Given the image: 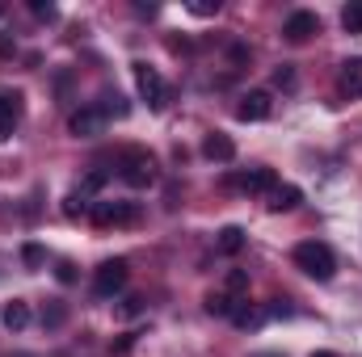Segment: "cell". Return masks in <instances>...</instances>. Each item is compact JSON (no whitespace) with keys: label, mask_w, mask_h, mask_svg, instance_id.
Returning <instances> with one entry per match:
<instances>
[{"label":"cell","mask_w":362,"mask_h":357,"mask_svg":"<svg viewBox=\"0 0 362 357\" xmlns=\"http://www.w3.org/2000/svg\"><path fill=\"white\" fill-rule=\"evenodd\" d=\"M118 177L131 189H148L156 181V156L148 147H122L118 152Z\"/></svg>","instance_id":"6da1fadb"},{"label":"cell","mask_w":362,"mask_h":357,"mask_svg":"<svg viewBox=\"0 0 362 357\" xmlns=\"http://www.w3.org/2000/svg\"><path fill=\"white\" fill-rule=\"evenodd\" d=\"M295 265L303 269L308 277H316V282H329V277L337 273V257H333L329 244H320V240H303V244H295Z\"/></svg>","instance_id":"7a4b0ae2"},{"label":"cell","mask_w":362,"mask_h":357,"mask_svg":"<svg viewBox=\"0 0 362 357\" xmlns=\"http://www.w3.org/2000/svg\"><path fill=\"white\" fill-rule=\"evenodd\" d=\"M135 85H139V97L148 101V109H165V105H169V85L160 80V72H156V68L135 63Z\"/></svg>","instance_id":"3957f363"},{"label":"cell","mask_w":362,"mask_h":357,"mask_svg":"<svg viewBox=\"0 0 362 357\" xmlns=\"http://www.w3.org/2000/svg\"><path fill=\"white\" fill-rule=\"evenodd\" d=\"M105 122H110V114H105L101 105H81V109L68 118V131H72L76 139H97V135H105Z\"/></svg>","instance_id":"277c9868"},{"label":"cell","mask_w":362,"mask_h":357,"mask_svg":"<svg viewBox=\"0 0 362 357\" xmlns=\"http://www.w3.org/2000/svg\"><path fill=\"white\" fill-rule=\"evenodd\" d=\"M139 219L135 202H93V223L97 227H131Z\"/></svg>","instance_id":"5b68a950"},{"label":"cell","mask_w":362,"mask_h":357,"mask_svg":"<svg viewBox=\"0 0 362 357\" xmlns=\"http://www.w3.org/2000/svg\"><path fill=\"white\" fill-rule=\"evenodd\" d=\"M127 286V261H101L93 273V294L97 298H114Z\"/></svg>","instance_id":"8992f818"},{"label":"cell","mask_w":362,"mask_h":357,"mask_svg":"<svg viewBox=\"0 0 362 357\" xmlns=\"http://www.w3.org/2000/svg\"><path fill=\"white\" fill-rule=\"evenodd\" d=\"M282 34H286V42H308L312 34H320V17H316V13H308V8H299V13H291V17H286Z\"/></svg>","instance_id":"52a82bcc"},{"label":"cell","mask_w":362,"mask_h":357,"mask_svg":"<svg viewBox=\"0 0 362 357\" xmlns=\"http://www.w3.org/2000/svg\"><path fill=\"white\" fill-rule=\"evenodd\" d=\"M270 109H274V101H270V92H249V97H240V105H236V118L240 122H266L270 118Z\"/></svg>","instance_id":"ba28073f"},{"label":"cell","mask_w":362,"mask_h":357,"mask_svg":"<svg viewBox=\"0 0 362 357\" xmlns=\"http://www.w3.org/2000/svg\"><path fill=\"white\" fill-rule=\"evenodd\" d=\"M25 97L21 92H0V139H8L13 131H17V122H21V105Z\"/></svg>","instance_id":"9c48e42d"},{"label":"cell","mask_w":362,"mask_h":357,"mask_svg":"<svg viewBox=\"0 0 362 357\" xmlns=\"http://www.w3.org/2000/svg\"><path fill=\"white\" fill-rule=\"evenodd\" d=\"M202 156H206V160H219V164H228V160L236 156V143H232L228 135H219V131H211V135L202 139Z\"/></svg>","instance_id":"30bf717a"},{"label":"cell","mask_w":362,"mask_h":357,"mask_svg":"<svg viewBox=\"0 0 362 357\" xmlns=\"http://www.w3.org/2000/svg\"><path fill=\"white\" fill-rule=\"evenodd\" d=\"M240 189H245V193H266V198H270L274 189H278V177H274L270 169H249V173L240 177Z\"/></svg>","instance_id":"8fae6325"},{"label":"cell","mask_w":362,"mask_h":357,"mask_svg":"<svg viewBox=\"0 0 362 357\" xmlns=\"http://www.w3.org/2000/svg\"><path fill=\"white\" fill-rule=\"evenodd\" d=\"M337 89L346 92V97H358V92H362V59H346V63H341Z\"/></svg>","instance_id":"7c38bea8"},{"label":"cell","mask_w":362,"mask_h":357,"mask_svg":"<svg viewBox=\"0 0 362 357\" xmlns=\"http://www.w3.org/2000/svg\"><path fill=\"white\" fill-rule=\"evenodd\" d=\"M303 202V193H299V185H278L270 193V210L274 214H282V210H295Z\"/></svg>","instance_id":"4fadbf2b"},{"label":"cell","mask_w":362,"mask_h":357,"mask_svg":"<svg viewBox=\"0 0 362 357\" xmlns=\"http://www.w3.org/2000/svg\"><path fill=\"white\" fill-rule=\"evenodd\" d=\"M25 324H30V303H25V298H13V303L4 307V328H8V332H21Z\"/></svg>","instance_id":"5bb4252c"},{"label":"cell","mask_w":362,"mask_h":357,"mask_svg":"<svg viewBox=\"0 0 362 357\" xmlns=\"http://www.w3.org/2000/svg\"><path fill=\"white\" fill-rule=\"evenodd\" d=\"M240 248H245V227H223L219 231V253L223 257H236Z\"/></svg>","instance_id":"9a60e30c"},{"label":"cell","mask_w":362,"mask_h":357,"mask_svg":"<svg viewBox=\"0 0 362 357\" xmlns=\"http://www.w3.org/2000/svg\"><path fill=\"white\" fill-rule=\"evenodd\" d=\"M232 324H236V328H262V324H266V311H262V307H245V303H240V307L232 311Z\"/></svg>","instance_id":"2e32d148"},{"label":"cell","mask_w":362,"mask_h":357,"mask_svg":"<svg viewBox=\"0 0 362 357\" xmlns=\"http://www.w3.org/2000/svg\"><path fill=\"white\" fill-rule=\"evenodd\" d=\"M236 307H240V303H236L232 294H206V311H211V315H228V320H232Z\"/></svg>","instance_id":"e0dca14e"},{"label":"cell","mask_w":362,"mask_h":357,"mask_svg":"<svg viewBox=\"0 0 362 357\" xmlns=\"http://www.w3.org/2000/svg\"><path fill=\"white\" fill-rule=\"evenodd\" d=\"M341 25H346L350 34H362V0H354V4L341 8Z\"/></svg>","instance_id":"ac0fdd59"},{"label":"cell","mask_w":362,"mask_h":357,"mask_svg":"<svg viewBox=\"0 0 362 357\" xmlns=\"http://www.w3.org/2000/svg\"><path fill=\"white\" fill-rule=\"evenodd\" d=\"M101 185H105V173H89V177L81 181V189H76V193H81V198L89 202V198L97 193V189H101Z\"/></svg>","instance_id":"d6986e66"},{"label":"cell","mask_w":362,"mask_h":357,"mask_svg":"<svg viewBox=\"0 0 362 357\" xmlns=\"http://www.w3.org/2000/svg\"><path fill=\"white\" fill-rule=\"evenodd\" d=\"M85 210H89V202L72 189V193H68V202H64V214H68V219H76V214H85Z\"/></svg>","instance_id":"ffe728a7"},{"label":"cell","mask_w":362,"mask_h":357,"mask_svg":"<svg viewBox=\"0 0 362 357\" xmlns=\"http://www.w3.org/2000/svg\"><path fill=\"white\" fill-rule=\"evenodd\" d=\"M64 320H68V311H64V303H51V307H47V315H42V324H47V328H59Z\"/></svg>","instance_id":"44dd1931"},{"label":"cell","mask_w":362,"mask_h":357,"mask_svg":"<svg viewBox=\"0 0 362 357\" xmlns=\"http://www.w3.org/2000/svg\"><path fill=\"white\" fill-rule=\"evenodd\" d=\"M228 290H232V294L249 290V273H245V269H232V273H228Z\"/></svg>","instance_id":"7402d4cb"},{"label":"cell","mask_w":362,"mask_h":357,"mask_svg":"<svg viewBox=\"0 0 362 357\" xmlns=\"http://www.w3.org/2000/svg\"><path fill=\"white\" fill-rule=\"evenodd\" d=\"M189 13H198V17H215V13H219V0H194Z\"/></svg>","instance_id":"603a6c76"},{"label":"cell","mask_w":362,"mask_h":357,"mask_svg":"<svg viewBox=\"0 0 362 357\" xmlns=\"http://www.w3.org/2000/svg\"><path fill=\"white\" fill-rule=\"evenodd\" d=\"M274 85H278V89H295V72H291V63H282V68L274 72Z\"/></svg>","instance_id":"cb8c5ba5"},{"label":"cell","mask_w":362,"mask_h":357,"mask_svg":"<svg viewBox=\"0 0 362 357\" xmlns=\"http://www.w3.org/2000/svg\"><path fill=\"white\" fill-rule=\"evenodd\" d=\"M21 261H25L30 269H38L42 265V248H38V244H25V248H21Z\"/></svg>","instance_id":"d4e9b609"},{"label":"cell","mask_w":362,"mask_h":357,"mask_svg":"<svg viewBox=\"0 0 362 357\" xmlns=\"http://www.w3.org/2000/svg\"><path fill=\"white\" fill-rule=\"evenodd\" d=\"M30 13L42 17V21H55V4H42V0H30Z\"/></svg>","instance_id":"484cf974"},{"label":"cell","mask_w":362,"mask_h":357,"mask_svg":"<svg viewBox=\"0 0 362 357\" xmlns=\"http://www.w3.org/2000/svg\"><path fill=\"white\" fill-rule=\"evenodd\" d=\"M55 273H59V282H76V269H72V261H59V269H55Z\"/></svg>","instance_id":"4316f807"},{"label":"cell","mask_w":362,"mask_h":357,"mask_svg":"<svg viewBox=\"0 0 362 357\" xmlns=\"http://www.w3.org/2000/svg\"><path fill=\"white\" fill-rule=\"evenodd\" d=\"M312 357H337V353H329V349H320V353H312Z\"/></svg>","instance_id":"83f0119b"},{"label":"cell","mask_w":362,"mask_h":357,"mask_svg":"<svg viewBox=\"0 0 362 357\" xmlns=\"http://www.w3.org/2000/svg\"><path fill=\"white\" fill-rule=\"evenodd\" d=\"M17 357H30V353H17Z\"/></svg>","instance_id":"f1b7e54d"}]
</instances>
